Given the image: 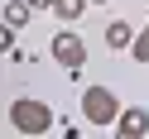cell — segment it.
I'll list each match as a JSON object with an SVG mask.
<instances>
[{"label": "cell", "mask_w": 149, "mask_h": 139, "mask_svg": "<svg viewBox=\"0 0 149 139\" xmlns=\"http://www.w3.org/2000/svg\"><path fill=\"white\" fill-rule=\"evenodd\" d=\"M53 120H58V115H53L48 101H34V96L10 101V125H15V134H48Z\"/></svg>", "instance_id": "cell-1"}, {"label": "cell", "mask_w": 149, "mask_h": 139, "mask_svg": "<svg viewBox=\"0 0 149 139\" xmlns=\"http://www.w3.org/2000/svg\"><path fill=\"white\" fill-rule=\"evenodd\" d=\"M116 115H120V101H116V91L111 86H87L82 91V120L87 125H116Z\"/></svg>", "instance_id": "cell-2"}, {"label": "cell", "mask_w": 149, "mask_h": 139, "mask_svg": "<svg viewBox=\"0 0 149 139\" xmlns=\"http://www.w3.org/2000/svg\"><path fill=\"white\" fill-rule=\"evenodd\" d=\"M48 53H53V62L68 67V72H82V67H87V39H77L72 29H63L58 39L48 43Z\"/></svg>", "instance_id": "cell-3"}, {"label": "cell", "mask_w": 149, "mask_h": 139, "mask_svg": "<svg viewBox=\"0 0 149 139\" xmlns=\"http://www.w3.org/2000/svg\"><path fill=\"white\" fill-rule=\"evenodd\" d=\"M111 129H116L120 139H139V134H149V110H144V106H125V110L116 115V125H111Z\"/></svg>", "instance_id": "cell-4"}, {"label": "cell", "mask_w": 149, "mask_h": 139, "mask_svg": "<svg viewBox=\"0 0 149 139\" xmlns=\"http://www.w3.org/2000/svg\"><path fill=\"white\" fill-rule=\"evenodd\" d=\"M130 43H135V29H130L125 19H111V24H106V48H116V53H125Z\"/></svg>", "instance_id": "cell-5"}, {"label": "cell", "mask_w": 149, "mask_h": 139, "mask_svg": "<svg viewBox=\"0 0 149 139\" xmlns=\"http://www.w3.org/2000/svg\"><path fill=\"white\" fill-rule=\"evenodd\" d=\"M29 15H34V5H29V0H10V5H5V15H0V19L10 24V29H24V24H29Z\"/></svg>", "instance_id": "cell-6"}, {"label": "cell", "mask_w": 149, "mask_h": 139, "mask_svg": "<svg viewBox=\"0 0 149 139\" xmlns=\"http://www.w3.org/2000/svg\"><path fill=\"white\" fill-rule=\"evenodd\" d=\"M87 5H91V0H53V15H58V19H82V15H87Z\"/></svg>", "instance_id": "cell-7"}, {"label": "cell", "mask_w": 149, "mask_h": 139, "mask_svg": "<svg viewBox=\"0 0 149 139\" xmlns=\"http://www.w3.org/2000/svg\"><path fill=\"white\" fill-rule=\"evenodd\" d=\"M130 53H135V62H149V24L135 34V43H130Z\"/></svg>", "instance_id": "cell-8"}, {"label": "cell", "mask_w": 149, "mask_h": 139, "mask_svg": "<svg viewBox=\"0 0 149 139\" xmlns=\"http://www.w3.org/2000/svg\"><path fill=\"white\" fill-rule=\"evenodd\" d=\"M10 48H15V29L0 19V53H10Z\"/></svg>", "instance_id": "cell-9"}, {"label": "cell", "mask_w": 149, "mask_h": 139, "mask_svg": "<svg viewBox=\"0 0 149 139\" xmlns=\"http://www.w3.org/2000/svg\"><path fill=\"white\" fill-rule=\"evenodd\" d=\"M29 5H34V10H53V0H29Z\"/></svg>", "instance_id": "cell-10"}, {"label": "cell", "mask_w": 149, "mask_h": 139, "mask_svg": "<svg viewBox=\"0 0 149 139\" xmlns=\"http://www.w3.org/2000/svg\"><path fill=\"white\" fill-rule=\"evenodd\" d=\"M91 5H106V0H91Z\"/></svg>", "instance_id": "cell-11"}]
</instances>
